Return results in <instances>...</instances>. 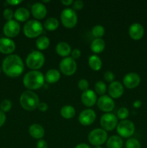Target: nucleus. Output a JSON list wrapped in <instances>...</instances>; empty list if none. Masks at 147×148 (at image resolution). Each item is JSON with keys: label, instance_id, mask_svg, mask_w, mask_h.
Returning <instances> with one entry per match:
<instances>
[{"label": "nucleus", "instance_id": "nucleus-1", "mask_svg": "<svg viewBox=\"0 0 147 148\" xmlns=\"http://www.w3.org/2000/svg\"><path fill=\"white\" fill-rule=\"evenodd\" d=\"M2 70L8 77H17L24 71V64L18 55L11 54L3 61Z\"/></svg>", "mask_w": 147, "mask_h": 148}, {"label": "nucleus", "instance_id": "nucleus-2", "mask_svg": "<svg viewBox=\"0 0 147 148\" xmlns=\"http://www.w3.org/2000/svg\"><path fill=\"white\" fill-rule=\"evenodd\" d=\"M45 82V77L43 73L37 70H33L25 74L23 77V85L26 88L37 90L41 88Z\"/></svg>", "mask_w": 147, "mask_h": 148}, {"label": "nucleus", "instance_id": "nucleus-3", "mask_svg": "<svg viewBox=\"0 0 147 148\" xmlns=\"http://www.w3.org/2000/svg\"><path fill=\"white\" fill-rule=\"evenodd\" d=\"M20 103L26 111H33L38 107L40 102L37 94L31 90H26L20 95Z\"/></svg>", "mask_w": 147, "mask_h": 148}, {"label": "nucleus", "instance_id": "nucleus-4", "mask_svg": "<svg viewBox=\"0 0 147 148\" xmlns=\"http://www.w3.org/2000/svg\"><path fill=\"white\" fill-rule=\"evenodd\" d=\"M43 30V26L39 21L31 20L27 21L23 27V33L26 37L29 38H34L38 37Z\"/></svg>", "mask_w": 147, "mask_h": 148}, {"label": "nucleus", "instance_id": "nucleus-5", "mask_svg": "<svg viewBox=\"0 0 147 148\" xmlns=\"http://www.w3.org/2000/svg\"><path fill=\"white\" fill-rule=\"evenodd\" d=\"M45 63V56L41 52L34 51L29 53L26 59V64L31 69H38L43 66Z\"/></svg>", "mask_w": 147, "mask_h": 148}, {"label": "nucleus", "instance_id": "nucleus-6", "mask_svg": "<svg viewBox=\"0 0 147 148\" xmlns=\"http://www.w3.org/2000/svg\"><path fill=\"white\" fill-rule=\"evenodd\" d=\"M61 20L64 27L73 28L77 23V14L74 9H64L61 13Z\"/></svg>", "mask_w": 147, "mask_h": 148}, {"label": "nucleus", "instance_id": "nucleus-7", "mask_svg": "<svg viewBox=\"0 0 147 148\" xmlns=\"http://www.w3.org/2000/svg\"><path fill=\"white\" fill-rule=\"evenodd\" d=\"M89 143L94 146H101L108 140V133L102 129H95L88 135Z\"/></svg>", "mask_w": 147, "mask_h": 148}, {"label": "nucleus", "instance_id": "nucleus-8", "mask_svg": "<svg viewBox=\"0 0 147 148\" xmlns=\"http://www.w3.org/2000/svg\"><path fill=\"white\" fill-rule=\"evenodd\" d=\"M117 132L120 137L129 138L135 132V125L129 120H122L117 125Z\"/></svg>", "mask_w": 147, "mask_h": 148}, {"label": "nucleus", "instance_id": "nucleus-9", "mask_svg": "<svg viewBox=\"0 0 147 148\" xmlns=\"http://www.w3.org/2000/svg\"><path fill=\"white\" fill-rule=\"evenodd\" d=\"M59 68L60 70L63 75L66 76H71L76 72L77 65L76 62L73 58L71 57H65L61 61L59 64Z\"/></svg>", "mask_w": 147, "mask_h": 148}, {"label": "nucleus", "instance_id": "nucleus-10", "mask_svg": "<svg viewBox=\"0 0 147 148\" xmlns=\"http://www.w3.org/2000/svg\"><path fill=\"white\" fill-rule=\"evenodd\" d=\"M118 124V117L111 113H106L100 118V125L105 131H112Z\"/></svg>", "mask_w": 147, "mask_h": 148}, {"label": "nucleus", "instance_id": "nucleus-11", "mask_svg": "<svg viewBox=\"0 0 147 148\" xmlns=\"http://www.w3.org/2000/svg\"><path fill=\"white\" fill-rule=\"evenodd\" d=\"M3 31L7 37H16L20 32V25L18 22L14 20L7 21L4 25Z\"/></svg>", "mask_w": 147, "mask_h": 148}, {"label": "nucleus", "instance_id": "nucleus-12", "mask_svg": "<svg viewBox=\"0 0 147 148\" xmlns=\"http://www.w3.org/2000/svg\"><path fill=\"white\" fill-rule=\"evenodd\" d=\"M97 106L102 111L109 113L115 108V102L112 98L103 95L97 100Z\"/></svg>", "mask_w": 147, "mask_h": 148}, {"label": "nucleus", "instance_id": "nucleus-13", "mask_svg": "<svg viewBox=\"0 0 147 148\" xmlns=\"http://www.w3.org/2000/svg\"><path fill=\"white\" fill-rule=\"evenodd\" d=\"M123 85L128 89H133L137 88L141 82V78L137 73L130 72L124 76L122 79Z\"/></svg>", "mask_w": 147, "mask_h": 148}, {"label": "nucleus", "instance_id": "nucleus-14", "mask_svg": "<svg viewBox=\"0 0 147 148\" xmlns=\"http://www.w3.org/2000/svg\"><path fill=\"white\" fill-rule=\"evenodd\" d=\"M96 119V113L92 109H85L81 112L79 116V121L82 125L89 126L93 124Z\"/></svg>", "mask_w": 147, "mask_h": 148}, {"label": "nucleus", "instance_id": "nucleus-15", "mask_svg": "<svg viewBox=\"0 0 147 148\" xmlns=\"http://www.w3.org/2000/svg\"><path fill=\"white\" fill-rule=\"evenodd\" d=\"M108 92L112 98H119L124 92V88L122 84L118 81H113L108 87Z\"/></svg>", "mask_w": 147, "mask_h": 148}, {"label": "nucleus", "instance_id": "nucleus-16", "mask_svg": "<svg viewBox=\"0 0 147 148\" xmlns=\"http://www.w3.org/2000/svg\"><path fill=\"white\" fill-rule=\"evenodd\" d=\"M16 45L12 40L9 38H0V52L4 54H10L14 51Z\"/></svg>", "mask_w": 147, "mask_h": 148}, {"label": "nucleus", "instance_id": "nucleus-17", "mask_svg": "<svg viewBox=\"0 0 147 148\" xmlns=\"http://www.w3.org/2000/svg\"><path fill=\"white\" fill-rule=\"evenodd\" d=\"M128 34L132 39L138 40L143 38L144 35V27L140 23H135L131 25L128 30Z\"/></svg>", "mask_w": 147, "mask_h": 148}, {"label": "nucleus", "instance_id": "nucleus-18", "mask_svg": "<svg viewBox=\"0 0 147 148\" xmlns=\"http://www.w3.org/2000/svg\"><path fill=\"white\" fill-rule=\"evenodd\" d=\"M82 102L85 106L92 107L95 106L97 102V95L96 92L92 90H89L84 91L82 94Z\"/></svg>", "mask_w": 147, "mask_h": 148}, {"label": "nucleus", "instance_id": "nucleus-19", "mask_svg": "<svg viewBox=\"0 0 147 148\" xmlns=\"http://www.w3.org/2000/svg\"><path fill=\"white\" fill-rule=\"evenodd\" d=\"M31 12L33 17L37 20H41L47 14V9L43 3L36 2L32 6Z\"/></svg>", "mask_w": 147, "mask_h": 148}, {"label": "nucleus", "instance_id": "nucleus-20", "mask_svg": "<svg viewBox=\"0 0 147 148\" xmlns=\"http://www.w3.org/2000/svg\"><path fill=\"white\" fill-rule=\"evenodd\" d=\"M29 133L33 138L41 140L45 135V130L40 124H34L29 127Z\"/></svg>", "mask_w": 147, "mask_h": 148}, {"label": "nucleus", "instance_id": "nucleus-21", "mask_svg": "<svg viewBox=\"0 0 147 148\" xmlns=\"http://www.w3.org/2000/svg\"><path fill=\"white\" fill-rule=\"evenodd\" d=\"M56 51L59 56L63 57H68V56L71 53V46L66 42H60L58 43L56 47Z\"/></svg>", "mask_w": 147, "mask_h": 148}, {"label": "nucleus", "instance_id": "nucleus-22", "mask_svg": "<svg viewBox=\"0 0 147 148\" xmlns=\"http://www.w3.org/2000/svg\"><path fill=\"white\" fill-rule=\"evenodd\" d=\"M106 146L108 148H122L123 146V140L120 136H111L107 140Z\"/></svg>", "mask_w": 147, "mask_h": 148}, {"label": "nucleus", "instance_id": "nucleus-23", "mask_svg": "<svg viewBox=\"0 0 147 148\" xmlns=\"http://www.w3.org/2000/svg\"><path fill=\"white\" fill-rule=\"evenodd\" d=\"M30 12L24 7H20L14 13V17L16 21L24 22L30 17Z\"/></svg>", "mask_w": 147, "mask_h": 148}, {"label": "nucleus", "instance_id": "nucleus-24", "mask_svg": "<svg viewBox=\"0 0 147 148\" xmlns=\"http://www.w3.org/2000/svg\"><path fill=\"white\" fill-rule=\"evenodd\" d=\"M61 74L57 69H52L48 71L45 75V79L48 83L53 84L57 82L60 79Z\"/></svg>", "mask_w": 147, "mask_h": 148}, {"label": "nucleus", "instance_id": "nucleus-25", "mask_svg": "<svg viewBox=\"0 0 147 148\" xmlns=\"http://www.w3.org/2000/svg\"><path fill=\"white\" fill-rule=\"evenodd\" d=\"M105 43L102 38H95L91 43V50L95 53H100L105 49Z\"/></svg>", "mask_w": 147, "mask_h": 148}, {"label": "nucleus", "instance_id": "nucleus-26", "mask_svg": "<svg viewBox=\"0 0 147 148\" xmlns=\"http://www.w3.org/2000/svg\"><path fill=\"white\" fill-rule=\"evenodd\" d=\"M89 66L94 71H99L100 70L102 66V62L100 58L97 55H92L89 57L88 60Z\"/></svg>", "mask_w": 147, "mask_h": 148}, {"label": "nucleus", "instance_id": "nucleus-27", "mask_svg": "<svg viewBox=\"0 0 147 148\" xmlns=\"http://www.w3.org/2000/svg\"><path fill=\"white\" fill-rule=\"evenodd\" d=\"M60 114L63 118L66 119H70L74 116L76 111H75L74 107H73L72 106L67 105L64 106L61 108Z\"/></svg>", "mask_w": 147, "mask_h": 148}, {"label": "nucleus", "instance_id": "nucleus-28", "mask_svg": "<svg viewBox=\"0 0 147 148\" xmlns=\"http://www.w3.org/2000/svg\"><path fill=\"white\" fill-rule=\"evenodd\" d=\"M59 25V20L55 17H49L45 21L44 27L48 31H54Z\"/></svg>", "mask_w": 147, "mask_h": 148}, {"label": "nucleus", "instance_id": "nucleus-29", "mask_svg": "<svg viewBox=\"0 0 147 148\" xmlns=\"http://www.w3.org/2000/svg\"><path fill=\"white\" fill-rule=\"evenodd\" d=\"M49 45H50V40L46 36H39L38 38L36 40V46H37V49L40 51L48 49Z\"/></svg>", "mask_w": 147, "mask_h": 148}, {"label": "nucleus", "instance_id": "nucleus-30", "mask_svg": "<svg viewBox=\"0 0 147 148\" xmlns=\"http://www.w3.org/2000/svg\"><path fill=\"white\" fill-rule=\"evenodd\" d=\"M92 33L94 37H95L96 38H101L105 34V28L103 26L100 25H95L92 28Z\"/></svg>", "mask_w": 147, "mask_h": 148}, {"label": "nucleus", "instance_id": "nucleus-31", "mask_svg": "<svg viewBox=\"0 0 147 148\" xmlns=\"http://www.w3.org/2000/svg\"><path fill=\"white\" fill-rule=\"evenodd\" d=\"M95 92H97L99 95H103L107 91V86L105 82H103L102 81H98L95 83Z\"/></svg>", "mask_w": 147, "mask_h": 148}, {"label": "nucleus", "instance_id": "nucleus-32", "mask_svg": "<svg viewBox=\"0 0 147 148\" xmlns=\"http://www.w3.org/2000/svg\"><path fill=\"white\" fill-rule=\"evenodd\" d=\"M126 148H141L139 141L135 138H130L125 143Z\"/></svg>", "mask_w": 147, "mask_h": 148}, {"label": "nucleus", "instance_id": "nucleus-33", "mask_svg": "<svg viewBox=\"0 0 147 148\" xmlns=\"http://www.w3.org/2000/svg\"><path fill=\"white\" fill-rule=\"evenodd\" d=\"M129 116V111L128 110V108H120L118 109V111H117V117L118 119H120L122 121V120H125Z\"/></svg>", "mask_w": 147, "mask_h": 148}, {"label": "nucleus", "instance_id": "nucleus-34", "mask_svg": "<svg viewBox=\"0 0 147 148\" xmlns=\"http://www.w3.org/2000/svg\"><path fill=\"white\" fill-rule=\"evenodd\" d=\"M12 102L10 100H4L0 104V109L2 112H8L12 108Z\"/></svg>", "mask_w": 147, "mask_h": 148}, {"label": "nucleus", "instance_id": "nucleus-35", "mask_svg": "<svg viewBox=\"0 0 147 148\" xmlns=\"http://www.w3.org/2000/svg\"><path fill=\"white\" fill-rule=\"evenodd\" d=\"M3 17L7 21H10V20H12L13 17H14V13L13 11L11 9H5L3 12Z\"/></svg>", "mask_w": 147, "mask_h": 148}, {"label": "nucleus", "instance_id": "nucleus-36", "mask_svg": "<svg viewBox=\"0 0 147 148\" xmlns=\"http://www.w3.org/2000/svg\"><path fill=\"white\" fill-rule=\"evenodd\" d=\"M78 87H79V88L81 90L86 91L89 88V82H88L86 79H82L78 82Z\"/></svg>", "mask_w": 147, "mask_h": 148}, {"label": "nucleus", "instance_id": "nucleus-37", "mask_svg": "<svg viewBox=\"0 0 147 148\" xmlns=\"http://www.w3.org/2000/svg\"><path fill=\"white\" fill-rule=\"evenodd\" d=\"M104 78H105V81L111 83V82H113L114 79H115V75L110 71H107L104 74Z\"/></svg>", "mask_w": 147, "mask_h": 148}, {"label": "nucleus", "instance_id": "nucleus-38", "mask_svg": "<svg viewBox=\"0 0 147 148\" xmlns=\"http://www.w3.org/2000/svg\"><path fill=\"white\" fill-rule=\"evenodd\" d=\"M84 2L82 0H76L74 1L73 3V8L75 10H80L83 8Z\"/></svg>", "mask_w": 147, "mask_h": 148}, {"label": "nucleus", "instance_id": "nucleus-39", "mask_svg": "<svg viewBox=\"0 0 147 148\" xmlns=\"http://www.w3.org/2000/svg\"><path fill=\"white\" fill-rule=\"evenodd\" d=\"M71 58H73L74 59H77L80 57L81 56V51L78 49H74L73 51H71Z\"/></svg>", "mask_w": 147, "mask_h": 148}, {"label": "nucleus", "instance_id": "nucleus-40", "mask_svg": "<svg viewBox=\"0 0 147 148\" xmlns=\"http://www.w3.org/2000/svg\"><path fill=\"white\" fill-rule=\"evenodd\" d=\"M36 148H48V144L44 140H39L36 145Z\"/></svg>", "mask_w": 147, "mask_h": 148}, {"label": "nucleus", "instance_id": "nucleus-41", "mask_svg": "<svg viewBox=\"0 0 147 148\" xmlns=\"http://www.w3.org/2000/svg\"><path fill=\"white\" fill-rule=\"evenodd\" d=\"M37 108H38L39 111H40L41 112H46V111H47L48 108V105L46 103L42 102V103H39Z\"/></svg>", "mask_w": 147, "mask_h": 148}, {"label": "nucleus", "instance_id": "nucleus-42", "mask_svg": "<svg viewBox=\"0 0 147 148\" xmlns=\"http://www.w3.org/2000/svg\"><path fill=\"white\" fill-rule=\"evenodd\" d=\"M6 121V116L4 112L0 111V127H2Z\"/></svg>", "mask_w": 147, "mask_h": 148}, {"label": "nucleus", "instance_id": "nucleus-43", "mask_svg": "<svg viewBox=\"0 0 147 148\" xmlns=\"http://www.w3.org/2000/svg\"><path fill=\"white\" fill-rule=\"evenodd\" d=\"M22 0H7V4H10V5H17V4H20V3H22Z\"/></svg>", "mask_w": 147, "mask_h": 148}, {"label": "nucleus", "instance_id": "nucleus-44", "mask_svg": "<svg viewBox=\"0 0 147 148\" xmlns=\"http://www.w3.org/2000/svg\"><path fill=\"white\" fill-rule=\"evenodd\" d=\"M61 2L63 5L69 6V5H71V4H73L74 1H72V0H62Z\"/></svg>", "mask_w": 147, "mask_h": 148}, {"label": "nucleus", "instance_id": "nucleus-45", "mask_svg": "<svg viewBox=\"0 0 147 148\" xmlns=\"http://www.w3.org/2000/svg\"><path fill=\"white\" fill-rule=\"evenodd\" d=\"M75 148H90V147L89 145L86 144V143H80V144L77 145Z\"/></svg>", "mask_w": 147, "mask_h": 148}, {"label": "nucleus", "instance_id": "nucleus-46", "mask_svg": "<svg viewBox=\"0 0 147 148\" xmlns=\"http://www.w3.org/2000/svg\"><path fill=\"white\" fill-rule=\"evenodd\" d=\"M133 106L134 108H140V107L141 106V102L140 101H138V100H137V101H134Z\"/></svg>", "mask_w": 147, "mask_h": 148}, {"label": "nucleus", "instance_id": "nucleus-47", "mask_svg": "<svg viewBox=\"0 0 147 148\" xmlns=\"http://www.w3.org/2000/svg\"><path fill=\"white\" fill-rule=\"evenodd\" d=\"M95 148H102L101 146H97V147H95Z\"/></svg>", "mask_w": 147, "mask_h": 148}, {"label": "nucleus", "instance_id": "nucleus-48", "mask_svg": "<svg viewBox=\"0 0 147 148\" xmlns=\"http://www.w3.org/2000/svg\"><path fill=\"white\" fill-rule=\"evenodd\" d=\"M0 72H1V69H0Z\"/></svg>", "mask_w": 147, "mask_h": 148}]
</instances>
